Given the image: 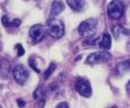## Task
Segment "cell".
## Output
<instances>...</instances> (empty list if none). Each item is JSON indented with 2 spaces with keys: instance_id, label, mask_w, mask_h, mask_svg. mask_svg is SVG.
<instances>
[{
  "instance_id": "cell-1",
  "label": "cell",
  "mask_w": 130,
  "mask_h": 108,
  "mask_svg": "<svg viewBox=\"0 0 130 108\" xmlns=\"http://www.w3.org/2000/svg\"><path fill=\"white\" fill-rule=\"evenodd\" d=\"M47 33L55 39H58L64 36V25L59 19L56 18H50L46 25Z\"/></svg>"
},
{
  "instance_id": "cell-2",
  "label": "cell",
  "mask_w": 130,
  "mask_h": 108,
  "mask_svg": "<svg viewBox=\"0 0 130 108\" xmlns=\"http://www.w3.org/2000/svg\"><path fill=\"white\" fill-rule=\"evenodd\" d=\"M98 28V21L94 18H89L80 24L78 26V34L83 37L93 36Z\"/></svg>"
},
{
  "instance_id": "cell-3",
  "label": "cell",
  "mask_w": 130,
  "mask_h": 108,
  "mask_svg": "<svg viewBox=\"0 0 130 108\" xmlns=\"http://www.w3.org/2000/svg\"><path fill=\"white\" fill-rule=\"evenodd\" d=\"M124 12V6L120 0H112L108 5V16L112 20H117L121 18Z\"/></svg>"
},
{
  "instance_id": "cell-4",
  "label": "cell",
  "mask_w": 130,
  "mask_h": 108,
  "mask_svg": "<svg viewBox=\"0 0 130 108\" xmlns=\"http://www.w3.org/2000/svg\"><path fill=\"white\" fill-rule=\"evenodd\" d=\"M12 75L19 85H24L29 77V72L23 64H16L12 68Z\"/></svg>"
},
{
  "instance_id": "cell-5",
  "label": "cell",
  "mask_w": 130,
  "mask_h": 108,
  "mask_svg": "<svg viewBox=\"0 0 130 108\" xmlns=\"http://www.w3.org/2000/svg\"><path fill=\"white\" fill-rule=\"evenodd\" d=\"M111 59V54L105 51H100V52L92 53L86 59V63L88 64H99L108 62Z\"/></svg>"
},
{
  "instance_id": "cell-6",
  "label": "cell",
  "mask_w": 130,
  "mask_h": 108,
  "mask_svg": "<svg viewBox=\"0 0 130 108\" xmlns=\"http://www.w3.org/2000/svg\"><path fill=\"white\" fill-rule=\"evenodd\" d=\"M46 27L40 25V24H36V25L31 26L30 29H29V36H30V39L32 43H38L40 42L45 36L46 33Z\"/></svg>"
},
{
  "instance_id": "cell-7",
  "label": "cell",
  "mask_w": 130,
  "mask_h": 108,
  "mask_svg": "<svg viewBox=\"0 0 130 108\" xmlns=\"http://www.w3.org/2000/svg\"><path fill=\"white\" fill-rule=\"evenodd\" d=\"M75 89L81 96L86 97V98H89L92 94V88L90 83L84 79H77L75 81Z\"/></svg>"
},
{
  "instance_id": "cell-8",
  "label": "cell",
  "mask_w": 130,
  "mask_h": 108,
  "mask_svg": "<svg viewBox=\"0 0 130 108\" xmlns=\"http://www.w3.org/2000/svg\"><path fill=\"white\" fill-rule=\"evenodd\" d=\"M64 10V4L59 0H54L51 5V10H50V15L51 18H55L57 15H59L62 11Z\"/></svg>"
},
{
  "instance_id": "cell-9",
  "label": "cell",
  "mask_w": 130,
  "mask_h": 108,
  "mask_svg": "<svg viewBox=\"0 0 130 108\" xmlns=\"http://www.w3.org/2000/svg\"><path fill=\"white\" fill-rule=\"evenodd\" d=\"M112 35L116 37V38H119V37L128 36V35H130V31L127 29L126 27L119 25V26H116V27L112 28Z\"/></svg>"
},
{
  "instance_id": "cell-10",
  "label": "cell",
  "mask_w": 130,
  "mask_h": 108,
  "mask_svg": "<svg viewBox=\"0 0 130 108\" xmlns=\"http://www.w3.org/2000/svg\"><path fill=\"white\" fill-rule=\"evenodd\" d=\"M67 5L74 11H81L84 8L85 2L83 0H67Z\"/></svg>"
},
{
  "instance_id": "cell-11",
  "label": "cell",
  "mask_w": 130,
  "mask_h": 108,
  "mask_svg": "<svg viewBox=\"0 0 130 108\" xmlns=\"http://www.w3.org/2000/svg\"><path fill=\"white\" fill-rule=\"evenodd\" d=\"M128 71H130V59L120 62L117 65V73L118 74H124Z\"/></svg>"
},
{
  "instance_id": "cell-12",
  "label": "cell",
  "mask_w": 130,
  "mask_h": 108,
  "mask_svg": "<svg viewBox=\"0 0 130 108\" xmlns=\"http://www.w3.org/2000/svg\"><path fill=\"white\" fill-rule=\"evenodd\" d=\"M99 46L102 48V50H109L111 47V36L109 34H104L103 36L101 37V39L99 40Z\"/></svg>"
},
{
  "instance_id": "cell-13",
  "label": "cell",
  "mask_w": 130,
  "mask_h": 108,
  "mask_svg": "<svg viewBox=\"0 0 130 108\" xmlns=\"http://www.w3.org/2000/svg\"><path fill=\"white\" fill-rule=\"evenodd\" d=\"M20 19H11L10 20L7 16H2V24L6 27H10V26H19L20 25Z\"/></svg>"
},
{
  "instance_id": "cell-14",
  "label": "cell",
  "mask_w": 130,
  "mask_h": 108,
  "mask_svg": "<svg viewBox=\"0 0 130 108\" xmlns=\"http://www.w3.org/2000/svg\"><path fill=\"white\" fill-rule=\"evenodd\" d=\"M55 69H56V64H55V63H51L50 66H48V69L45 71V74H44V78H45V79H48V78H50V75L53 73Z\"/></svg>"
},
{
  "instance_id": "cell-15",
  "label": "cell",
  "mask_w": 130,
  "mask_h": 108,
  "mask_svg": "<svg viewBox=\"0 0 130 108\" xmlns=\"http://www.w3.org/2000/svg\"><path fill=\"white\" fill-rule=\"evenodd\" d=\"M15 48L17 50V56H23L24 53H25V50H24V47L21 46L20 44H16Z\"/></svg>"
},
{
  "instance_id": "cell-16",
  "label": "cell",
  "mask_w": 130,
  "mask_h": 108,
  "mask_svg": "<svg viewBox=\"0 0 130 108\" xmlns=\"http://www.w3.org/2000/svg\"><path fill=\"white\" fill-rule=\"evenodd\" d=\"M56 108H69V105L66 102H59L57 106H56Z\"/></svg>"
},
{
  "instance_id": "cell-17",
  "label": "cell",
  "mask_w": 130,
  "mask_h": 108,
  "mask_svg": "<svg viewBox=\"0 0 130 108\" xmlns=\"http://www.w3.org/2000/svg\"><path fill=\"white\" fill-rule=\"evenodd\" d=\"M17 104H18V106H19L20 108H23L24 106H25V101L23 100V99H17Z\"/></svg>"
},
{
  "instance_id": "cell-18",
  "label": "cell",
  "mask_w": 130,
  "mask_h": 108,
  "mask_svg": "<svg viewBox=\"0 0 130 108\" xmlns=\"http://www.w3.org/2000/svg\"><path fill=\"white\" fill-rule=\"evenodd\" d=\"M127 90H128L129 92H130V80H129V82L127 83Z\"/></svg>"
},
{
  "instance_id": "cell-19",
  "label": "cell",
  "mask_w": 130,
  "mask_h": 108,
  "mask_svg": "<svg viewBox=\"0 0 130 108\" xmlns=\"http://www.w3.org/2000/svg\"><path fill=\"white\" fill-rule=\"evenodd\" d=\"M127 45H128V50H130V42L128 43V44H127Z\"/></svg>"
},
{
  "instance_id": "cell-20",
  "label": "cell",
  "mask_w": 130,
  "mask_h": 108,
  "mask_svg": "<svg viewBox=\"0 0 130 108\" xmlns=\"http://www.w3.org/2000/svg\"><path fill=\"white\" fill-rule=\"evenodd\" d=\"M112 108H116V107H112Z\"/></svg>"
}]
</instances>
